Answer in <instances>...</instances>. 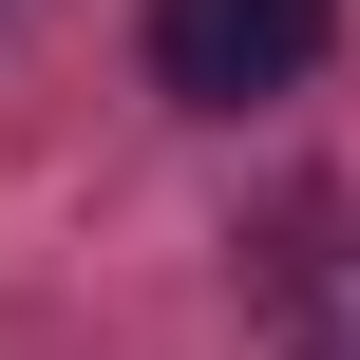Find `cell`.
<instances>
[{"label":"cell","mask_w":360,"mask_h":360,"mask_svg":"<svg viewBox=\"0 0 360 360\" xmlns=\"http://www.w3.org/2000/svg\"><path fill=\"white\" fill-rule=\"evenodd\" d=\"M323 38H342V0H152V95L247 114V95H304Z\"/></svg>","instance_id":"obj_1"}]
</instances>
